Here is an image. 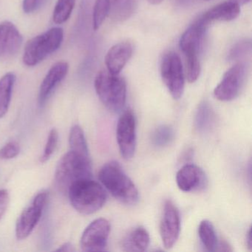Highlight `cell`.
<instances>
[{
    "label": "cell",
    "instance_id": "cell-19",
    "mask_svg": "<svg viewBox=\"0 0 252 252\" xmlns=\"http://www.w3.org/2000/svg\"><path fill=\"white\" fill-rule=\"evenodd\" d=\"M138 6V0H109V18L123 22L130 18Z\"/></svg>",
    "mask_w": 252,
    "mask_h": 252
},
{
    "label": "cell",
    "instance_id": "cell-35",
    "mask_svg": "<svg viewBox=\"0 0 252 252\" xmlns=\"http://www.w3.org/2000/svg\"><path fill=\"white\" fill-rule=\"evenodd\" d=\"M147 1L153 5H158V4L161 3L163 0H147Z\"/></svg>",
    "mask_w": 252,
    "mask_h": 252
},
{
    "label": "cell",
    "instance_id": "cell-3",
    "mask_svg": "<svg viewBox=\"0 0 252 252\" xmlns=\"http://www.w3.org/2000/svg\"><path fill=\"white\" fill-rule=\"evenodd\" d=\"M90 156L70 151L62 157L55 172V181L60 191L67 193L69 187L79 180L92 178Z\"/></svg>",
    "mask_w": 252,
    "mask_h": 252
},
{
    "label": "cell",
    "instance_id": "cell-23",
    "mask_svg": "<svg viewBox=\"0 0 252 252\" xmlns=\"http://www.w3.org/2000/svg\"><path fill=\"white\" fill-rule=\"evenodd\" d=\"M69 144H70V150L71 151L76 152L85 156H90L85 133L82 127L79 125H75L70 129V135H69Z\"/></svg>",
    "mask_w": 252,
    "mask_h": 252
},
{
    "label": "cell",
    "instance_id": "cell-36",
    "mask_svg": "<svg viewBox=\"0 0 252 252\" xmlns=\"http://www.w3.org/2000/svg\"><path fill=\"white\" fill-rule=\"evenodd\" d=\"M234 1H236L239 5H244V4L250 2L251 0H234Z\"/></svg>",
    "mask_w": 252,
    "mask_h": 252
},
{
    "label": "cell",
    "instance_id": "cell-10",
    "mask_svg": "<svg viewBox=\"0 0 252 252\" xmlns=\"http://www.w3.org/2000/svg\"><path fill=\"white\" fill-rule=\"evenodd\" d=\"M110 232V224L104 218L93 221L84 231L80 245L84 252H102L105 250Z\"/></svg>",
    "mask_w": 252,
    "mask_h": 252
},
{
    "label": "cell",
    "instance_id": "cell-15",
    "mask_svg": "<svg viewBox=\"0 0 252 252\" xmlns=\"http://www.w3.org/2000/svg\"><path fill=\"white\" fill-rule=\"evenodd\" d=\"M68 70L69 64L66 62H58L51 67L39 88V102L40 105H43L48 101L57 86L64 80Z\"/></svg>",
    "mask_w": 252,
    "mask_h": 252
},
{
    "label": "cell",
    "instance_id": "cell-6",
    "mask_svg": "<svg viewBox=\"0 0 252 252\" xmlns=\"http://www.w3.org/2000/svg\"><path fill=\"white\" fill-rule=\"evenodd\" d=\"M162 80L175 99L184 94L185 77L181 58L176 53L169 51L164 54L160 63Z\"/></svg>",
    "mask_w": 252,
    "mask_h": 252
},
{
    "label": "cell",
    "instance_id": "cell-14",
    "mask_svg": "<svg viewBox=\"0 0 252 252\" xmlns=\"http://www.w3.org/2000/svg\"><path fill=\"white\" fill-rule=\"evenodd\" d=\"M23 38L20 31L11 22L0 23V58H9L18 52Z\"/></svg>",
    "mask_w": 252,
    "mask_h": 252
},
{
    "label": "cell",
    "instance_id": "cell-7",
    "mask_svg": "<svg viewBox=\"0 0 252 252\" xmlns=\"http://www.w3.org/2000/svg\"><path fill=\"white\" fill-rule=\"evenodd\" d=\"M49 199L46 190L40 191L33 198L32 204L22 212L16 224V237L23 240L29 237L42 218V212Z\"/></svg>",
    "mask_w": 252,
    "mask_h": 252
},
{
    "label": "cell",
    "instance_id": "cell-2",
    "mask_svg": "<svg viewBox=\"0 0 252 252\" xmlns=\"http://www.w3.org/2000/svg\"><path fill=\"white\" fill-rule=\"evenodd\" d=\"M67 193L72 206L83 215L98 212L107 201V193L103 186L92 178L76 181L69 187Z\"/></svg>",
    "mask_w": 252,
    "mask_h": 252
},
{
    "label": "cell",
    "instance_id": "cell-18",
    "mask_svg": "<svg viewBox=\"0 0 252 252\" xmlns=\"http://www.w3.org/2000/svg\"><path fill=\"white\" fill-rule=\"evenodd\" d=\"M150 237L147 230L142 226L132 229L123 240L125 252H144L150 246Z\"/></svg>",
    "mask_w": 252,
    "mask_h": 252
},
{
    "label": "cell",
    "instance_id": "cell-27",
    "mask_svg": "<svg viewBox=\"0 0 252 252\" xmlns=\"http://www.w3.org/2000/svg\"><path fill=\"white\" fill-rule=\"evenodd\" d=\"M186 76L189 83H194L198 79L200 73V63L197 56L185 57Z\"/></svg>",
    "mask_w": 252,
    "mask_h": 252
},
{
    "label": "cell",
    "instance_id": "cell-13",
    "mask_svg": "<svg viewBox=\"0 0 252 252\" xmlns=\"http://www.w3.org/2000/svg\"><path fill=\"white\" fill-rule=\"evenodd\" d=\"M208 25L201 18L184 32L180 39L179 46L185 57L199 55Z\"/></svg>",
    "mask_w": 252,
    "mask_h": 252
},
{
    "label": "cell",
    "instance_id": "cell-25",
    "mask_svg": "<svg viewBox=\"0 0 252 252\" xmlns=\"http://www.w3.org/2000/svg\"><path fill=\"white\" fill-rule=\"evenodd\" d=\"M175 132L169 125H160L152 135V143L158 148H163L171 144L174 139Z\"/></svg>",
    "mask_w": 252,
    "mask_h": 252
},
{
    "label": "cell",
    "instance_id": "cell-1",
    "mask_svg": "<svg viewBox=\"0 0 252 252\" xmlns=\"http://www.w3.org/2000/svg\"><path fill=\"white\" fill-rule=\"evenodd\" d=\"M98 179L103 187L122 203L132 206L139 200L138 189L117 161L105 163L100 169Z\"/></svg>",
    "mask_w": 252,
    "mask_h": 252
},
{
    "label": "cell",
    "instance_id": "cell-26",
    "mask_svg": "<svg viewBox=\"0 0 252 252\" xmlns=\"http://www.w3.org/2000/svg\"><path fill=\"white\" fill-rule=\"evenodd\" d=\"M109 0H96L93 11V26L98 30L109 15Z\"/></svg>",
    "mask_w": 252,
    "mask_h": 252
},
{
    "label": "cell",
    "instance_id": "cell-32",
    "mask_svg": "<svg viewBox=\"0 0 252 252\" xmlns=\"http://www.w3.org/2000/svg\"><path fill=\"white\" fill-rule=\"evenodd\" d=\"M216 251H218V252H232L233 249L227 242L221 240V241H218Z\"/></svg>",
    "mask_w": 252,
    "mask_h": 252
},
{
    "label": "cell",
    "instance_id": "cell-31",
    "mask_svg": "<svg viewBox=\"0 0 252 252\" xmlns=\"http://www.w3.org/2000/svg\"><path fill=\"white\" fill-rule=\"evenodd\" d=\"M9 201L10 196L8 190L0 189V220L8 209Z\"/></svg>",
    "mask_w": 252,
    "mask_h": 252
},
{
    "label": "cell",
    "instance_id": "cell-21",
    "mask_svg": "<svg viewBox=\"0 0 252 252\" xmlns=\"http://www.w3.org/2000/svg\"><path fill=\"white\" fill-rule=\"evenodd\" d=\"M215 122V113L207 101H203L198 106L196 113L195 127L201 133L210 130Z\"/></svg>",
    "mask_w": 252,
    "mask_h": 252
},
{
    "label": "cell",
    "instance_id": "cell-28",
    "mask_svg": "<svg viewBox=\"0 0 252 252\" xmlns=\"http://www.w3.org/2000/svg\"><path fill=\"white\" fill-rule=\"evenodd\" d=\"M59 141V133L57 129H52L50 132L49 135L47 140L46 144H45V150H44L43 154L41 156L39 160L41 163H45L48 161L51 156L55 152Z\"/></svg>",
    "mask_w": 252,
    "mask_h": 252
},
{
    "label": "cell",
    "instance_id": "cell-30",
    "mask_svg": "<svg viewBox=\"0 0 252 252\" xmlns=\"http://www.w3.org/2000/svg\"><path fill=\"white\" fill-rule=\"evenodd\" d=\"M46 2L47 0H23V11L26 14H32L38 11Z\"/></svg>",
    "mask_w": 252,
    "mask_h": 252
},
{
    "label": "cell",
    "instance_id": "cell-5",
    "mask_svg": "<svg viewBox=\"0 0 252 252\" xmlns=\"http://www.w3.org/2000/svg\"><path fill=\"white\" fill-rule=\"evenodd\" d=\"M64 39L62 28L56 27L30 39L25 47L23 63L29 67H34L61 46Z\"/></svg>",
    "mask_w": 252,
    "mask_h": 252
},
{
    "label": "cell",
    "instance_id": "cell-33",
    "mask_svg": "<svg viewBox=\"0 0 252 252\" xmlns=\"http://www.w3.org/2000/svg\"><path fill=\"white\" fill-rule=\"evenodd\" d=\"M57 252H74L75 249L73 248V245L70 243H65L62 245L61 246L57 249Z\"/></svg>",
    "mask_w": 252,
    "mask_h": 252
},
{
    "label": "cell",
    "instance_id": "cell-29",
    "mask_svg": "<svg viewBox=\"0 0 252 252\" xmlns=\"http://www.w3.org/2000/svg\"><path fill=\"white\" fill-rule=\"evenodd\" d=\"M20 153V145L14 141H11L0 149V159L10 160L17 157Z\"/></svg>",
    "mask_w": 252,
    "mask_h": 252
},
{
    "label": "cell",
    "instance_id": "cell-4",
    "mask_svg": "<svg viewBox=\"0 0 252 252\" xmlns=\"http://www.w3.org/2000/svg\"><path fill=\"white\" fill-rule=\"evenodd\" d=\"M95 92L102 104L113 113H119L125 107L126 100V85L119 74L107 70L97 73L94 82Z\"/></svg>",
    "mask_w": 252,
    "mask_h": 252
},
{
    "label": "cell",
    "instance_id": "cell-12",
    "mask_svg": "<svg viewBox=\"0 0 252 252\" xmlns=\"http://www.w3.org/2000/svg\"><path fill=\"white\" fill-rule=\"evenodd\" d=\"M176 182L183 191H200L207 185V178L201 168L192 163H187L177 172Z\"/></svg>",
    "mask_w": 252,
    "mask_h": 252
},
{
    "label": "cell",
    "instance_id": "cell-34",
    "mask_svg": "<svg viewBox=\"0 0 252 252\" xmlns=\"http://www.w3.org/2000/svg\"><path fill=\"white\" fill-rule=\"evenodd\" d=\"M246 240H246V244H247L248 247L249 248V249H252V231H251V228L248 232Z\"/></svg>",
    "mask_w": 252,
    "mask_h": 252
},
{
    "label": "cell",
    "instance_id": "cell-20",
    "mask_svg": "<svg viewBox=\"0 0 252 252\" xmlns=\"http://www.w3.org/2000/svg\"><path fill=\"white\" fill-rule=\"evenodd\" d=\"M15 82L16 76L13 73H6L0 79V119L5 116L9 108Z\"/></svg>",
    "mask_w": 252,
    "mask_h": 252
},
{
    "label": "cell",
    "instance_id": "cell-16",
    "mask_svg": "<svg viewBox=\"0 0 252 252\" xmlns=\"http://www.w3.org/2000/svg\"><path fill=\"white\" fill-rule=\"evenodd\" d=\"M133 52L132 44L128 42H119L110 48L105 57L107 70L113 74H119Z\"/></svg>",
    "mask_w": 252,
    "mask_h": 252
},
{
    "label": "cell",
    "instance_id": "cell-11",
    "mask_svg": "<svg viewBox=\"0 0 252 252\" xmlns=\"http://www.w3.org/2000/svg\"><path fill=\"white\" fill-rule=\"evenodd\" d=\"M181 231L179 212L171 200L165 203L163 217L160 224L162 243L166 249H170L176 243Z\"/></svg>",
    "mask_w": 252,
    "mask_h": 252
},
{
    "label": "cell",
    "instance_id": "cell-17",
    "mask_svg": "<svg viewBox=\"0 0 252 252\" xmlns=\"http://www.w3.org/2000/svg\"><path fill=\"white\" fill-rule=\"evenodd\" d=\"M240 5L234 0H228L210 8L202 18L208 24L214 21H231L240 14Z\"/></svg>",
    "mask_w": 252,
    "mask_h": 252
},
{
    "label": "cell",
    "instance_id": "cell-22",
    "mask_svg": "<svg viewBox=\"0 0 252 252\" xmlns=\"http://www.w3.org/2000/svg\"><path fill=\"white\" fill-rule=\"evenodd\" d=\"M198 234L203 246L209 252H215L218 240L215 227L210 221L204 220L198 227Z\"/></svg>",
    "mask_w": 252,
    "mask_h": 252
},
{
    "label": "cell",
    "instance_id": "cell-8",
    "mask_svg": "<svg viewBox=\"0 0 252 252\" xmlns=\"http://www.w3.org/2000/svg\"><path fill=\"white\" fill-rule=\"evenodd\" d=\"M116 138L122 157L126 160L132 158L136 148V120L132 110H125L119 118Z\"/></svg>",
    "mask_w": 252,
    "mask_h": 252
},
{
    "label": "cell",
    "instance_id": "cell-24",
    "mask_svg": "<svg viewBox=\"0 0 252 252\" xmlns=\"http://www.w3.org/2000/svg\"><path fill=\"white\" fill-rule=\"evenodd\" d=\"M76 5V0H58L53 13L54 23L61 25L70 18Z\"/></svg>",
    "mask_w": 252,
    "mask_h": 252
},
{
    "label": "cell",
    "instance_id": "cell-9",
    "mask_svg": "<svg viewBox=\"0 0 252 252\" xmlns=\"http://www.w3.org/2000/svg\"><path fill=\"white\" fill-rule=\"evenodd\" d=\"M246 77V69L242 64H237L228 69L219 85L214 91V95L221 101L235 99L240 94Z\"/></svg>",
    "mask_w": 252,
    "mask_h": 252
}]
</instances>
